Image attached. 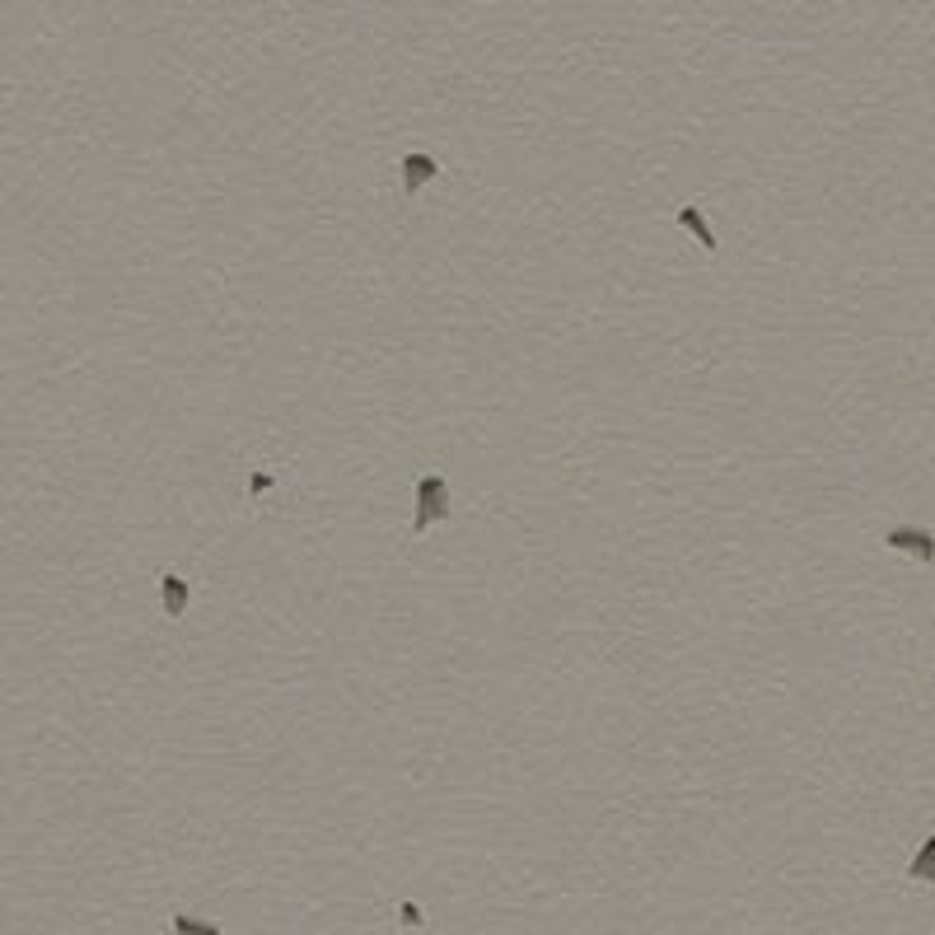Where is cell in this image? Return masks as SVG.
<instances>
[{
  "label": "cell",
  "mask_w": 935,
  "mask_h": 935,
  "mask_svg": "<svg viewBox=\"0 0 935 935\" xmlns=\"http://www.w3.org/2000/svg\"><path fill=\"white\" fill-rule=\"evenodd\" d=\"M440 492H444V482H440V477H431V482H426V487H422V505H426V510H422V520H416V529H422V524H431V520H435V514H440V510H435V501H440Z\"/></svg>",
  "instance_id": "6da1fadb"
},
{
  "label": "cell",
  "mask_w": 935,
  "mask_h": 935,
  "mask_svg": "<svg viewBox=\"0 0 935 935\" xmlns=\"http://www.w3.org/2000/svg\"><path fill=\"white\" fill-rule=\"evenodd\" d=\"M431 174H435V164H431L426 154H416V159H407V192H416V187H422V183H426Z\"/></svg>",
  "instance_id": "7a4b0ae2"
},
{
  "label": "cell",
  "mask_w": 935,
  "mask_h": 935,
  "mask_svg": "<svg viewBox=\"0 0 935 935\" xmlns=\"http://www.w3.org/2000/svg\"><path fill=\"white\" fill-rule=\"evenodd\" d=\"M164 585H169V612L178 618V612H183V580H178V575H169Z\"/></svg>",
  "instance_id": "3957f363"
}]
</instances>
